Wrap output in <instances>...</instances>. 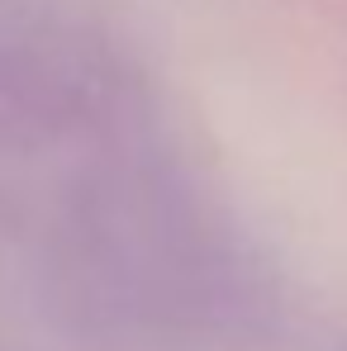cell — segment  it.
Listing matches in <instances>:
<instances>
[]
</instances>
